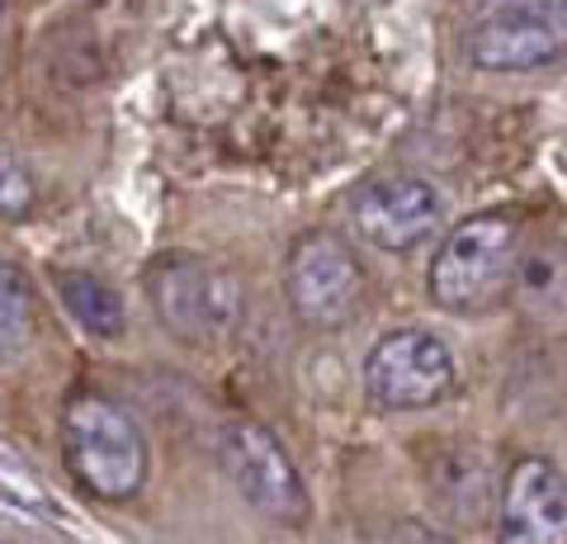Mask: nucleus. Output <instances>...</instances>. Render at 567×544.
Returning <instances> with one entry per match:
<instances>
[{
  "mask_svg": "<svg viewBox=\"0 0 567 544\" xmlns=\"http://www.w3.org/2000/svg\"><path fill=\"white\" fill-rule=\"evenodd\" d=\"M516 256H520V223L506 208H483L468 214L464 223H454L425 275L431 304L473 318L487 312L506 298L511 275H516Z\"/></svg>",
  "mask_w": 567,
  "mask_h": 544,
  "instance_id": "f03ea898",
  "label": "nucleus"
},
{
  "mask_svg": "<svg viewBox=\"0 0 567 544\" xmlns=\"http://www.w3.org/2000/svg\"><path fill=\"white\" fill-rule=\"evenodd\" d=\"M284 298L303 327H346L364 304V266L354 247L331 227L293 237L289 256H284Z\"/></svg>",
  "mask_w": 567,
  "mask_h": 544,
  "instance_id": "39448f33",
  "label": "nucleus"
},
{
  "mask_svg": "<svg viewBox=\"0 0 567 544\" xmlns=\"http://www.w3.org/2000/svg\"><path fill=\"white\" fill-rule=\"evenodd\" d=\"M544 6H548V10H554V14H558V24L567 29V0H544Z\"/></svg>",
  "mask_w": 567,
  "mask_h": 544,
  "instance_id": "4468645a",
  "label": "nucleus"
},
{
  "mask_svg": "<svg viewBox=\"0 0 567 544\" xmlns=\"http://www.w3.org/2000/svg\"><path fill=\"white\" fill-rule=\"evenodd\" d=\"M62 464L85 497L123 506L147 487L152 445L137 417L110 393H71L62 408Z\"/></svg>",
  "mask_w": 567,
  "mask_h": 544,
  "instance_id": "f257e3e1",
  "label": "nucleus"
},
{
  "mask_svg": "<svg viewBox=\"0 0 567 544\" xmlns=\"http://www.w3.org/2000/svg\"><path fill=\"white\" fill-rule=\"evenodd\" d=\"M458 365L445 337L425 327H393L364 356V393L383 412H425L454 393Z\"/></svg>",
  "mask_w": 567,
  "mask_h": 544,
  "instance_id": "423d86ee",
  "label": "nucleus"
},
{
  "mask_svg": "<svg viewBox=\"0 0 567 544\" xmlns=\"http://www.w3.org/2000/svg\"><path fill=\"white\" fill-rule=\"evenodd\" d=\"M218 464L237 497L275 525H308L312 502L289 445L256 417H233L218 431Z\"/></svg>",
  "mask_w": 567,
  "mask_h": 544,
  "instance_id": "20e7f679",
  "label": "nucleus"
},
{
  "mask_svg": "<svg viewBox=\"0 0 567 544\" xmlns=\"http://www.w3.org/2000/svg\"><path fill=\"white\" fill-rule=\"evenodd\" d=\"M142 294L171 337L189 346H218L246 322V285L204 256L162 252L142 270Z\"/></svg>",
  "mask_w": 567,
  "mask_h": 544,
  "instance_id": "7ed1b4c3",
  "label": "nucleus"
},
{
  "mask_svg": "<svg viewBox=\"0 0 567 544\" xmlns=\"http://www.w3.org/2000/svg\"><path fill=\"white\" fill-rule=\"evenodd\" d=\"M33 312H39V294H33L24 266L0 256V365L20 356L33 337Z\"/></svg>",
  "mask_w": 567,
  "mask_h": 544,
  "instance_id": "f8f14e48",
  "label": "nucleus"
},
{
  "mask_svg": "<svg viewBox=\"0 0 567 544\" xmlns=\"http://www.w3.org/2000/svg\"><path fill=\"white\" fill-rule=\"evenodd\" d=\"M496 535L506 544H567V473L544 454H520L496 493Z\"/></svg>",
  "mask_w": 567,
  "mask_h": 544,
  "instance_id": "1a4fd4ad",
  "label": "nucleus"
},
{
  "mask_svg": "<svg viewBox=\"0 0 567 544\" xmlns=\"http://www.w3.org/2000/svg\"><path fill=\"white\" fill-rule=\"evenodd\" d=\"M6 10H10V0H0V24H6Z\"/></svg>",
  "mask_w": 567,
  "mask_h": 544,
  "instance_id": "2eb2a0df",
  "label": "nucleus"
},
{
  "mask_svg": "<svg viewBox=\"0 0 567 544\" xmlns=\"http://www.w3.org/2000/svg\"><path fill=\"white\" fill-rule=\"evenodd\" d=\"M511 289H516L520 304L529 312H539V318H567V256L548 252V247L516 256Z\"/></svg>",
  "mask_w": 567,
  "mask_h": 544,
  "instance_id": "9b49d317",
  "label": "nucleus"
},
{
  "mask_svg": "<svg viewBox=\"0 0 567 544\" xmlns=\"http://www.w3.org/2000/svg\"><path fill=\"white\" fill-rule=\"evenodd\" d=\"M350 218L369 247L406 256L445 227V195L421 175H379L350 195Z\"/></svg>",
  "mask_w": 567,
  "mask_h": 544,
  "instance_id": "6e6552de",
  "label": "nucleus"
},
{
  "mask_svg": "<svg viewBox=\"0 0 567 544\" xmlns=\"http://www.w3.org/2000/svg\"><path fill=\"white\" fill-rule=\"evenodd\" d=\"M39 208V185H33L29 166L0 143V218L6 223H24Z\"/></svg>",
  "mask_w": 567,
  "mask_h": 544,
  "instance_id": "ddd939ff",
  "label": "nucleus"
},
{
  "mask_svg": "<svg viewBox=\"0 0 567 544\" xmlns=\"http://www.w3.org/2000/svg\"><path fill=\"white\" fill-rule=\"evenodd\" d=\"M567 52V29L544 0H496L468 33V62L487 76H529Z\"/></svg>",
  "mask_w": 567,
  "mask_h": 544,
  "instance_id": "0eeeda50",
  "label": "nucleus"
},
{
  "mask_svg": "<svg viewBox=\"0 0 567 544\" xmlns=\"http://www.w3.org/2000/svg\"><path fill=\"white\" fill-rule=\"evenodd\" d=\"M52 289H58V304L71 312L85 337L95 341H118L128 331V304L123 294L95 270H52Z\"/></svg>",
  "mask_w": 567,
  "mask_h": 544,
  "instance_id": "9d476101",
  "label": "nucleus"
}]
</instances>
